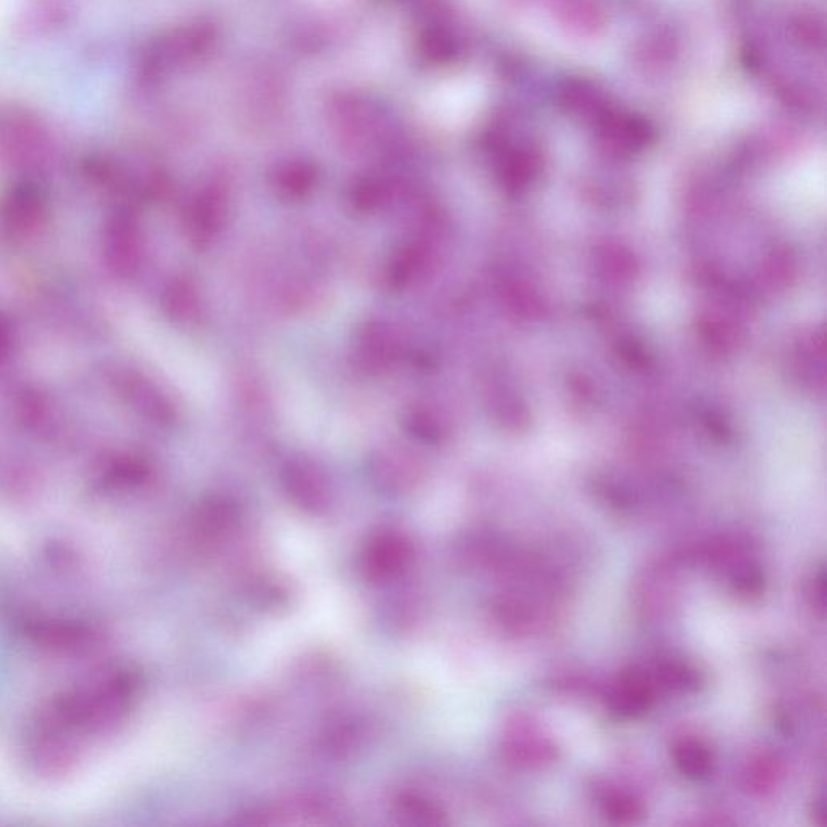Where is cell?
<instances>
[{
	"instance_id": "obj_14",
	"label": "cell",
	"mask_w": 827,
	"mask_h": 827,
	"mask_svg": "<svg viewBox=\"0 0 827 827\" xmlns=\"http://www.w3.org/2000/svg\"><path fill=\"white\" fill-rule=\"evenodd\" d=\"M813 813L816 816V823L819 826H826L827 824V803H826V795H821L815 802V807H813Z\"/></svg>"
},
{
	"instance_id": "obj_5",
	"label": "cell",
	"mask_w": 827,
	"mask_h": 827,
	"mask_svg": "<svg viewBox=\"0 0 827 827\" xmlns=\"http://www.w3.org/2000/svg\"><path fill=\"white\" fill-rule=\"evenodd\" d=\"M651 703L653 690L650 682L639 672H629L622 677V681L609 698V706L613 713L624 719L642 718L643 714L650 710Z\"/></svg>"
},
{
	"instance_id": "obj_8",
	"label": "cell",
	"mask_w": 827,
	"mask_h": 827,
	"mask_svg": "<svg viewBox=\"0 0 827 827\" xmlns=\"http://www.w3.org/2000/svg\"><path fill=\"white\" fill-rule=\"evenodd\" d=\"M364 737L362 724L349 718L336 719L325 729L324 747L328 753L341 758L361 747Z\"/></svg>"
},
{
	"instance_id": "obj_10",
	"label": "cell",
	"mask_w": 827,
	"mask_h": 827,
	"mask_svg": "<svg viewBox=\"0 0 827 827\" xmlns=\"http://www.w3.org/2000/svg\"><path fill=\"white\" fill-rule=\"evenodd\" d=\"M422 603L419 598L401 597L388 606L387 621L393 626V630H409L416 626L422 618Z\"/></svg>"
},
{
	"instance_id": "obj_6",
	"label": "cell",
	"mask_w": 827,
	"mask_h": 827,
	"mask_svg": "<svg viewBox=\"0 0 827 827\" xmlns=\"http://www.w3.org/2000/svg\"><path fill=\"white\" fill-rule=\"evenodd\" d=\"M372 477L380 490L390 495H399L414 487L417 471L411 461L401 458H380L374 462Z\"/></svg>"
},
{
	"instance_id": "obj_9",
	"label": "cell",
	"mask_w": 827,
	"mask_h": 827,
	"mask_svg": "<svg viewBox=\"0 0 827 827\" xmlns=\"http://www.w3.org/2000/svg\"><path fill=\"white\" fill-rule=\"evenodd\" d=\"M235 522L233 506L225 501H210L199 514L198 530L207 538L225 537L235 527Z\"/></svg>"
},
{
	"instance_id": "obj_7",
	"label": "cell",
	"mask_w": 827,
	"mask_h": 827,
	"mask_svg": "<svg viewBox=\"0 0 827 827\" xmlns=\"http://www.w3.org/2000/svg\"><path fill=\"white\" fill-rule=\"evenodd\" d=\"M672 755L682 776L689 777L692 781L705 779L713 768L710 748L700 740L685 739L677 742Z\"/></svg>"
},
{
	"instance_id": "obj_12",
	"label": "cell",
	"mask_w": 827,
	"mask_h": 827,
	"mask_svg": "<svg viewBox=\"0 0 827 827\" xmlns=\"http://www.w3.org/2000/svg\"><path fill=\"white\" fill-rule=\"evenodd\" d=\"M664 682L677 690H697L702 684L700 674L687 664L668 663L661 668Z\"/></svg>"
},
{
	"instance_id": "obj_1",
	"label": "cell",
	"mask_w": 827,
	"mask_h": 827,
	"mask_svg": "<svg viewBox=\"0 0 827 827\" xmlns=\"http://www.w3.org/2000/svg\"><path fill=\"white\" fill-rule=\"evenodd\" d=\"M416 558V548L408 534L403 530H377L367 538L362 546V576L372 584H388L401 579L411 569Z\"/></svg>"
},
{
	"instance_id": "obj_3",
	"label": "cell",
	"mask_w": 827,
	"mask_h": 827,
	"mask_svg": "<svg viewBox=\"0 0 827 827\" xmlns=\"http://www.w3.org/2000/svg\"><path fill=\"white\" fill-rule=\"evenodd\" d=\"M286 495L303 513L322 516L332 503L327 480L319 469L307 462H293L283 475Z\"/></svg>"
},
{
	"instance_id": "obj_11",
	"label": "cell",
	"mask_w": 827,
	"mask_h": 827,
	"mask_svg": "<svg viewBox=\"0 0 827 827\" xmlns=\"http://www.w3.org/2000/svg\"><path fill=\"white\" fill-rule=\"evenodd\" d=\"M601 805H603L606 816L613 819V821H618V823H630V821H635V819L642 816L640 803L627 794H619V792L608 794L603 798Z\"/></svg>"
},
{
	"instance_id": "obj_13",
	"label": "cell",
	"mask_w": 827,
	"mask_h": 827,
	"mask_svg": "<svg viewBox=\"0 0 827 827\" xmlns=\"http://www.w3.org/2000/svg\"><path fill=\"white\" fill-rule=\"evenodd\" d=\"M732 584H734L737 592L744 593V595H758L763 585H765V577L758 569L747 567L745 571L739 572L735 576Z\"/></svg>"
},
{
	"instance_id": "obj_4",
	"label": "cell",
	"mask_w": 827,
	"mask_h": 827,
	"mask_svg": "<svg viewBox=\"0 0 827 827\" xmlns=\"http://www.w3.org/2000/svg\"><path fill=\"white\" fill-rule=\"evenodd\" d=\"M391 813L401 826L441 827L448 824V816L440 803L417 792H401L391 802Z\"/></svg>"
},
{
	"instance_id": "obj_2",
	"label": "cell",
	"mask_w": 827,
	"mask_h": 827,
	"mask_svg": "<svg viewBox=\"0 0 827 827\" xmlns=\"http://www.w3.org/2000/svg\"><path fill=\"white\" fill-rule=\"evenodd\" d=\"M336 815L332 798L324 794H304L288 802L254 808L241 823L248 826H286V824H324Z\"/></svg>"
}]
</instances>
